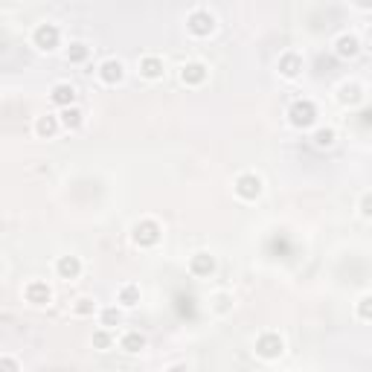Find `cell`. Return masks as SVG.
<instances>
[{
    "label": "cell",
    "mask_w": 372,
    "mask_h": 372,
    "mask_svg": "<svg viewBox=\"0 0 372 372\" xmlns=\"http://www.w3.org/2000/svg\"><path fill=\"white\" fill-rule=\"evenodd\" d=\"M186 33L192 38H207L215 33V12L209 6H192L186 12Z\"/></svg>",
    "instance_id": "obj_1"
},
{
    "label": "cell",
    "mask_w": 372,
    "mask_h": 372,
    "mask_svg": "<svg viewBox=\"0 0 372 372\" xmlns=\"http://www.w3.org/2000/svg\"><path fill=\"white\" fill-rule=\"evenodd\" d=\"M33 47L41 50V53H53L61 47V26L53 23V21H41L35 23L33 29Z\"/></svg>",
    "instance_id": "obj_2"
},
{
    "label": "cell",
    "mask_w": 372,
    "mask_h": 372,
    "mask_svg": "<svg viewBox=\"0 0 372 372\" xmlns=\"http://www.w3.org/2000/svg\"><path fill=\"white\" fill-rule=\"evenodd\" d=\"M253 352L262 358V361H276V358H283L285 352V340L279 332H262L256 337V344H253Z\"/></svg>",
    "instance_id": "obj_3"
},
{
    "label": "cell",
    "mask_w": 372,
    "mask_h": 372,
    "mask_svg": "<svg viewBox=\"0 0 372 372\" xmlns=\"http://www.w3.org/2000/svg\"><path fill=\"white\" fill-rule=\"evenodd\" d=\"M233 192H236L241 201H256V198L265 192V183H262V177H259L256 172H241V175H236V180H233Z\"/></svg>",
    "instance_id": "obj_4"
},
{
    "label": "cell",
    "mask_w": 372,
    "mask_h": 372,
    "mask_svg": "<svg viewBox=\"0 0 372 372\" xmlns=\"http://www.w3.org/2000/svg\"><path fill=\"white\" fill-rule=\"evenodd\" d=\"M160 236H163V227L154 221V219H140V221H134V227H131V239H134V244L137 247H154L160 241Z\"/></svg>",
    "instance_id": "obj_5"
},
{
    "label": "cell",
    "mask_w": 372,
    "mask_h": 372,
    "mask_svg": "<svg viewBox=\"0 0 372 372\" xmlns=\"http://www.w3.org/2000/svg\"><path fill=\"white\" fill-rule=\"evenodd\" d=\"M288 122L294 128H312L317 122V105L312 99H297L288 108Z\"/></svg>",
    "instance_id": "obj_6"
},
{
    "label": "cell",
    "mask_w": 372,
    "mask_h": 372,
    "mask_svg": "<svg viewBox=\"0 0 372 372\" xmlns=\"http://www.w3.org/2000/svg\"><path fill=\"white\" fill-rule=\"evenodd\" d=\"M97 76H99V82L108 84V87L122 84V79H126V61L116 58V55L102 58V61H99V67H97Z\"/></svg>",
    "instance_id": "obj_7"
},
{
    "label": "cell",
    "mask_w": 372,
    "mask_h": 372,
    "mask_svg": "<svg viewBox=\"0 0 372 372\" xmlns=\"http://www.w3.org/2000/svg\"><path fill=\"white\" fill-rule=\"evenodd\" d=\"M207 79H209V65H207V61L190 58V61H183V65H180V82L186 87H201Z\"/></svg>",
    "instance_id": "obj_8"
},
{
    "label": "cell",
    "mask_w": 372,
    "mask_h": 372,
    "mask_svg": "<svg viewBox=\"0 0 372 372\" xmlns=\"http://www.w3.org/2000/svg\"><path fill=\"white\" fill-rule=\"evenodd\" d=\"M137 67H140V76H143L146 82H158V79H163V73H166V61H163L158 53H146V55L137 61Z\"/></svg>",
    "instance_id": "obj_9"
},
{
    "label": "cell",
    "mask_w": 372,
    "mask_h": 372,
    "mask_svg": "<svg viewBox=\"0 0 372 372\" xmlns=\"http://www.w3.org/2000/svg\"><path fill=\"white\" fill-rule=\"evenodd\" d=\"M186 268H190V273L195 279H209L215 273V256L209 251H198L190 256V262H186Z\"/></svg>",
    "instance_id": "obj_10"
},
{
    "label": "cell",
    "mask_w": 372,
    "mask_h": 372,
    "mask_svg": "<svg viewBox=\"0 0 372 372\" xmlns=\"http://www.w3.org/2000/svg\"><path fill=\"white\" fill-rule=\"evenodd\" d=\"M50 102H53L58 111L76 105V84H73V82H55V84L50 87Z\"/></svg>",
    "instance_id": "obj_11"
},
{
    "label": "cell",
    "mask_w": 372,
    "mask_h": 372,
    "mask_svg": "<svg viewBox=\"0 0 372 372\" xmlns=\"http://www.w3.org/2000/svg\"><path fill=\"white\" fill-rule=\"evenodd\" d=\"M23 300L33 302V305H50L53 291H50V285L44 283V279H29V283L23 285Z\"/></svg>",
    "instance_id": "obj_12"
},
{
    "label": "cell",
    "mask_w": 372,
    "mask_h": 372,
    "mask_svg": "<svg viewBox=\"0 0 372 372\" xmlns=\"http://www.w3.org/2000/svg\"><path fill=\"white\" fill-rule=\"evenodd\" d=\"M82 270H84V262H82V256H73V253H67V256H58L55 259V276L58 279H79L82 276Z\"/></svg>",
    "instance_id": "obj_13"
},
{
    "label": "cell",
    "mask_w": 372,
    "mask_h": 372,
    "mask_svg": "<svg viewBox=\"0 0 372 372\" xmlns=\"http://www.w3.org/2000/svg\"><path fill=\"white\" fill-rule=\"evenodd\" d=\"M116 344H119V349H122V352H128V355H140V352L148 346V340H146V334H143V332L128 329V332H122V334L116 337Z\"/></svg>",
    "instance_id": "obj_14"
},
{
    "label": "cell",
    "mask_w": 372,
    "mask_h": 372,
    "mask_svg": "<svg viewBox=\"0 0 372 372\" xmlns=\"http://www.w3.org/2000/svg\"><path fill=\"white\" fill-rule=\"evenodd\" d=\"M276 70H279V76H283V79L294 82L300 76V70H302V55L300 53H283V55H279Z\"/></svg>",
    "instance_id": "obj_15"
},
{
    "label": "cell",
    "mask_w": 372,
    "mask_h": 372,
    "mask_svg": "<svg viewBox=\"0 0 372 372\" xmlns=\"http://www.w3.org/2000/svg\"><path fill=\"white\" fill-rule=\"evenodd\" d=\"M58 122H61V128L65 131H79L84 126V111L79 105H70V108H61L58 114Z\"/></svg>",
    "instance_id": "obj_16"
},
{
    "label": "cell",
    "mask_w": 372,
    "mask_h": 372,
    "mask_svg": "<svg viewBox=\"0 0 372 372\" xmlns=\"http://www.w3.org/2000/svg\"><path fill=\"white\" fill-rule=\"evenodd\" d=\"M140 297H143V291H140L137 283H122L116 288V305L119 308H134L140 302Z\"/></svg>",
    "instance_id": "obj_17"
},
{
    "label": "cell",
    "mask_w": 372,
    "mask_h": 372,
    "mask_svg": "<svg viewBox=\"0 0 372 372\" xmlns=\"http://www.w3.org/2000/svg\"><path fill=\"white\" fill-rule=\"evenodd\" d=\"M58 131H61V122H58V116H55V114H41V116L35 119V134H38V137L53 140Z\"/></svg>",
    "instance_id": "obj_18"
},
{
    "label": "cell",
    "mask_w": 372,
    "mask_h": 372,
    "mask_svg": "<svg viewBox=\"0 0 372 372\" xmlns=\"http://www.w3.org/2000/svg\"><path fill=\"white\" fill-rule=\"evenodd\" d=\"M358 53H361V41L355 35H349V33H344L334 41V55L337 58H355Z\"/></svg>",
    "instance_id": "obj_19"
},
{
    "label": "cell",
    "mask_w": 372,
    "mask_h": 372,
    "mask_svg": "<svg viewBox=\"0 0 372 372\" xmlns=\"http://www.w3.org/2000/svg\"><path fill=\"white\" fill-rule=\"evenodd\" d=\"M119 323H122V308H119V305H105V308H99V326H102V329L114 332Z\"/></svg>",
    "instance_id": "obj_20"
},
{
    "label": "cell",
    "mask_w": 372,
    "mask_h": 372,
    "mask_svg": "<svg viewBox=\"0 0 372 372\" xmlns=\"http://www.w3.org/2000/svg\"><path fill=\"white\" fill-rule=\"evenodd\" d=\"M65 58L70 61V65H84V61L90 58V47L84 41H70L67 50H65Z\"/></svg>",
    "instance_id": "obj_21"
},
{
    "label": "cell",
    "mask_w": 372,
    "mask_h": 372,
    "mask_svg": "<svg viewBox=\"0 0 372 372\" xmlns=\"http://www.w3.org/2000/svg\"><path fill=\"white\" fill-rule=\"evenodd\" d=\"M90 340H93V346H97V349H99V352H108V349H111V346H114V344H116V334H114V332H108V329H102V326H99V329H97V332H93V337H90Z\"/></svg>",
    "instance_id": "obj_22"
},
{
    "label": "cell",
    "mask_w": 372,
    "mask_h": 372,
    "mask_svg": "<svg viewBox=\"0 0 372 372\" xmlns=\"http://www.w3.org/2000/svg\"><path fill=\"white\" fill-rule=\"evenodd\" d=\"M97 312H99V305H97V300H93V297H79L73 302V314H79V317H93Z\"/></svg>",
    "instance_id": "obj_23"
},
{
    "label": "cell",
    "mask_w": 372,
    "mask_h": 372,
    "mask_svg": "<svg viewBox=\"0 0 372 372\" xmlns=\"http://www.w3.org/2000/svg\"><path fill=\"white\" fill-rule=\"evenodd\" d=\"M340 102H344V105L361 102V87L358 84H344V87H340Z\"/></svg>",
    "instance_id": "obj_24"
},
{
    "label": "cell",
    "mask_w": 372,
    "mask_h": 372,
    "mask_svg": "<svg viewBox=\"0 0 372 372\" xmlns=\"http://www.w3.org/2000/svg\"><path fill=\"white\" fill-rule=\"evenodd\" d=\"M312 140H314L317 148H329V146H334V131L332 128H317Z\"/></svg>",
    "instance_id": "obj_25"
},
{
    "label": "cell",
    "mask_w": 372,
    "mask_h": 372,
    "mask_svg": "<svg viewBox=\"0 0 372 372\" xmlns=\"http://www.w3.org/2000/svg\"><path fill=\"white\" fill-rule=\"evenodd\" d=\"M230 305H233V297H230L227 291H221V294H215V297H212V308H215L219 314L230 312Z\"/></svg>",
    "instance_id": "obj_26"
},
{
    "label": "cell",
    "mask_w": 372,
    "mask_h": 372,
    "mask_svg": "<svg viewBox=\"0 0 372 372\" xmlns=\"http://www.w3.org/2000/svg\"><path fill=\"white\" fill-rule=\"evenodd\" d=\"M0 372H21V361L15 355H0Z\"/></svg>",
    "instance_id": "obj_27"
},
{
    "label": "cell",
    "mask_w": 372,
    "mask_h": 372,
    "mask_svg": "<svg viewBox=\"0 0 372 372\" xmlns=\"http://www.w3.org/2000/svg\"><path fill=\"white\" fill-rule=\"evenodd\" d=\"M369 302H372L369 297H361V305H358V317H361L363 323L369 320Z\"/></svg>",
    "instance_id": "obj_28"
},
{
    "label": "cell",
    "mask_w": 372,
    "mask_h": 372,
    "mask_svg": "<svg viewBox=\"0 0 372 372\" xmlns=\"http://www.w3.org/2000/svg\"><path fill=\"white\" fill-rule=\"evenodd\" d=\"M166 372H192V369H190V363L177 361V363H169V366H166Z\"/></svg>",
    "instance_id": "obj_29"
},
{
    "label": "cell",
    "mask_w": 372,
    "mask_h": 372,
    "mask_svg": "<svg viewBox=\"0 0 372 372\" xmlns=\"http://www.w3.org/2000/svg\"><path fill=\"white\" fill-rule=\"evenodd\" d=\"M361 215L369 219V192H363V198H361Z\"/></svg>",
    "instance_id": "obj_30"
},
{
    "label": "cell",
    "mask_w": 372,
    "mask_h": 372,
    "mask_svg": "<svg viewBox=\"0 0 372 372\" xmlns=\"http://www.w3.org/2000/svg\"><path fill=\"white\" fill-rule=\"evenodd\" d=\"M0 273H4V262H0Z\"/></svg>",
    "instance_id": "obj_31"
}]
</instances>
